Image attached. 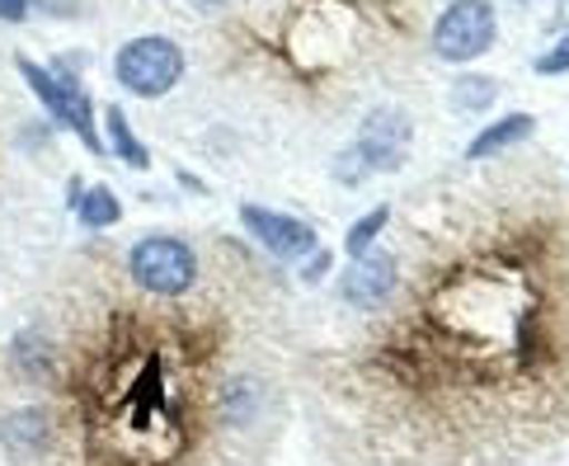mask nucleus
<instances>
[{"label":"nucleus","mask_w":569,"mask_h":466,"mask_svg":"<svg viewBox=\"0 0 569 466\" xmlns=\"http://www.w3.org/2000/svg\"><path fill=\"white\" fill-rule=\"evenodd\" d=\"M495 80L490 76H466V80H457V109H485V105H495Z\"/></svg>","instance_id":"obj_14"},{"label":"nucleus","mask_w":569,"mask_h":466,"mask_svg":"<svg viewBox=\"0 0 569 466\" xmlns=\"http://www.w3.org/2000/svg\"><path fill=\"white\" fill-rule=\"evenodd\" d=\"M109 132H113V151L128 160V166H147V147L132 137V128H128V118H123V109H109Z\"/></svg>","instance_id":"obj_13"},{"label":"nucleus","mask_w":569,"mask_h":466,"mask_svg":"<svg viewBox=\"0 0 569 466\" xmlns=\"http://www.w3.org/2000/svg\"><path fill=\"white\" fill-rule=\"evenodd\" d=\"M128 278L151 297H184L202 282V259L179 236H141L128 250Z\"/></svg>","instance_id":"obj_3"},{"label":"nucleus","mask_w":569,"mask_h":466,"mask_svg":"<svg viewBox=\"0 0 569 466\" xmlns=\"http://www.w3.org/2000/svg\"><path fill=\"white\" fill-rule=\"evenodd\" d=\"M391 227V297L297 349L325 443L349 466H522L560 448L569 179L556 160H461Z\"/></svg>","instance_id":"obj_1"},{"label":"nucleus","mask_w":569,"mask_h":466,"mask_svg":"<svg viewBox=\"0 0 569 466\" xmlns=\"http://www.w3.org/2000/svg\"><path fill=\"white\" fill-rule=\"evenodd\" d=\"M396 288V265H391V250L386 246H372L368 255L349 259V269L339 278V307L349 316H368L377 311L386 297Z\"/></svg>","instance_id":"obj_8"},{"label":"nucleus","mask_w":569,"mask_h":466,"mask_svg":"<svg viewBox=\"0 0 569 466\" xmlns=\"http://www.w3.org/2000/svg\"><path fill=\"white\" fill-rule=\"evenodd\" d=\"M29 0H0V19H24Z\"/></svg>","instance_id":"obj_16"},{"label":"nucleus","mask_w":569,"mask_h":466,"mask_svg":"<svg viewBox=\"0 0 569 466\" xmlns=\"http://www.w3.org/2000/svg\"><path fill=\"white\" fill-rule=\"evenodd\" d=\"M118 217H123V208H118V198H113V189H109V185H94L86 198H80V221H86L90 231L113 227Z\"/></svg>","instance_id":"obj_12"},{"label":"nucleus","mask_w":569,"mask_h":466,"mask_svg":"<svg viewBox=\"0 0 569 466\" xmlns=\"http://www.w3.org/2000/svg\"><path fill=\"white\" fill-rule=\"evenodd\" d=\"M537 128V118L532 113H503L499 123H490L485 132H476V141L466 147V160H490V156H503V151H513L518 141H527Z\"/></svg>","instance_id":"obj_10"},{"label":"nucleus","mask_w":569,"mask_h":466,"mask_svg":"<svg viewBox=\"0 0 569 466\" xmlns=\"http://www.w3.org/2000/svg\"><path fill=\"white\" fill-rule=\"evenodd\" d=\"M118 80L141 95V99H156V95H166L179 86V76H184V52H179L170 38H132V43H123V52H118V62H113Z\"/></svg>","instance_id":"obj_6"},{"label":"nucleus","mask_w":569,"mask_h":466,"mask_svg":"<svg viewBox=\"0 0 569 466\" xmlns=\"http://www.w3.org/2000/svg\"><path fill=\"white\" fill-rule=\"evenodd\" d=\"M19 71H24V80L33 86V95L43 99V105L52 109V118H62V123L86 141L90 151H104V141H99L94 132V109H90V95L76 86V80L67 76H57V71H43V67H33V62H19Z\"/></svg>","instance_id":"obj_7"},{"label":"nucleus","mask_w":569,"mask_h":466,"mask_svg":"<svg viewBox=\"0 0 569 466\" xmlns=\"http://www.w3.org/2000/svg\"><path fill=\"white\" fill-rule=\"evenodd\" d=\"M325 269H330V255H316V259H311V265H307V269H301V278H307V282H316V278H320Z\"/></svg>","instance_id":"obj_17"},{"label":"nucleus","mask_w":569,"mask_h":466,"mask_svg":"<svg viewBox=\"0 0 569 466\" xmlns=\"http://www.w3.org/2000/svg\"><path fill=\"white\" fill-rule=\"evenodd\" d=\"M518 6H532V0H518Z\"/></svg>","instance_id":"obj_18"},{"label":"nucleus","mask_w":569,"mask_h":466,"mask_svg":"<svg viewBox=\"0 0 569 466\" xmlns=\"http://www.w3.org/2000/svg\"><path fill=\"white\" fill-rule=\"evenodd\" d=\"M240 227H246L263 250H269L278 265H288V259H301L316 250V227L307 221H297L288 212H273V208H259V202H240Z\"/></svg>","instance_id":"obj_9"},{"label":"nucleus","mask_w":569,"mask_h":466,"mask_svg":"<svg viewBox=\"0 0 569 466\" xmlns=\"http://www.w3.org/2000/svg\"><path fill=\"white\" fill-rule=\"evenodd\" d=\"M537 71H541V76H569V38H560L551 52L537 57Z\"/></svg>","instance_id":"obj_15"},{"label":"nucleus","mask_w":569,"mask_h":466,"mask_svg":"<svg viewBox=\"0 0 569 466\" xmlns=\"http://www.w3.org/2000/svg\"><path fill=\"white\" fill-rule=\"evenodd\" d=\"M282 288L231 255L208 297L104 293L62 349V466H269L292 391Z\"/></svg>","instance_id":"obj_2"},{"label":"nucleus","mask_w":569,"mask_h":466,"mask_svg":"<svg viewBox=\"0 0 569 466\" xmlns=\"http://www.w3.org/2000/svg\"><path fill=\"white\" fill-rule=\"evenodd\" d=\"M405 156H410V118L386 105V109H372L368 113V123H362L358 141L339 156L335 175L343 179V185H362L368 175L396 170Z\"/></svg>","instance_id":"obj_4"},{"label":"nucleus","mask_w":569,"mask_h":466,"mask_svg":"<svg viewBox=\"0 0 569 466\" xmlns=\"http://www.w3.org/2000/svg\"><path fill=\"white\" fill-rule=\"evenodd\" d=\"M391 227V202H381V208H372L368 217H358L353 227H349V236H343V255L349 259H358V255H368L377 240H381V231Z\"/></svg>","instance_id":"obj_11"},{"label":"nucleus","mask_w":569,"mask_h":466,"mask_svg":"<svg viewBox=\"0 0 569 466\" xmlns=\"http://www.w3.org/2000/svg\"><path fill=\"white\" fill-rule=\"evenodd\" d=\"M499 19L490 0H452L433 24V52L442 62H476L495 48Z\"/></svg>","instance_id":"obj_5"}]
</instances>
